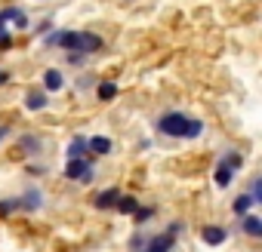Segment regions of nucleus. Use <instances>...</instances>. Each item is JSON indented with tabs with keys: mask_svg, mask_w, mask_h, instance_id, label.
I'll use <instances>...</instances> for the list:
<instances>
[{
	"mask_svg": "<svg viewBox=\"0 0 262 252\" xmlns=\"http://www.w3.org/2000/svg\"><path fill=\"white\" fill-rule=\"evenodd\" d=\"M86 151H93V154H111V142H108V139H102V136L86 139Z\"/></svg>",
	"mask_w": 262,
	"mask_h": 252,
	"instance_id": "obj_9",
	"label": "nucleus"
},
{
	"mask_svg": "<svg viewBox=\"0 0 262 252\" xmlns=\"http://www.w3.org/2000/svg\"><path fill=\"white\" fill-rule=\"evenodd\" d=\"M158 130L164 136H173V139H194V136H201L204 123L201 120H191V117H185L179 111H173V114H164L158 120Z\"/></svg>",
	"mask_w": 262,
	"mask_h": 252,
	"instance_id": "obj_1",
	"label": "nucleus"
},
{
	"mask_svg": "<svg viewBox=\"0 0 262 252\" xmlns=\"http://www.w3.org/2000/svg\"><path fill=\"white\" fill-rule=\"evenodd\" d=\"M25 108H28V111H40V108H47V92L31 89V92L25 95Z\"/></svg>",
	"mask_w": 262,
	"mask_h": 252,
	"instance_id": "obj_7",
	"label": "nucleus"
},
{
	"mask_svg": "<svg viewBox=\"0 0 262 252\" xmlns=\"http://www.w3.org/2000/svg\"><path fill=\"white\" fill-rule=\"evenodd\" d=\"M22 145H25L28 151H37V148H40V142H37V139H31V136H25V139H22Z\"/></svg>",
	"mask_w": 262,
	"mask_h": 252,
	"instance_id": "obj_19",
	"label": "nucleus"
},
{
	"mask_svg": "<svg viewBox=\"0 0 262 252\" xmlns=\"http://www.w3.org/2000/svg\"><path fill=\"white\" fill-rule=\"evenodd\" d=\"M117 200H120V191L117 188H108V191H102L96 197V209H111V206H117Z\"/></svg>",
	"mask_w": 262,
	"mask_h": 252,
	"instance_id": "obj_4",
	"label": "nucleus"
},
{
	"mask_svg": "<svg viewBox=\"0 0 262 252\" xmlns=\"http://www.w3.org/2000/svg\"><path fill=\"white\" fill-rule=\"evenodd\" d=\"M176 231H179V224H173L167 234H158V237H151L139 252H170L173 249V243H176Z\"/></svg>",
	"mask_w": 262,
	"mask_h": 252,
	"instance_id": "obj_2",
	"label": "nucleus"
},
{
	"mask_svg": "<svg viewBox=\"0 0 262 252\" xmlns=\"http://www.w3.org/2000/svg\"><path fill=\"white\" fill-rule=\"evenodd\" d=\"M62 83H65V80H62V71H56V68H50V71L43 74V86H47L50 92H56V89H62Z\"/></svg>",
	"mask_w": 262,
	"mask_h": 252,
	"instance_id": "obj_8",
	"label": "nucleus"
},
{
	"mask_svg": "<svg viewBox=\"0 0 262 252\" xmlns=\"http://www.w3.org/2000/svg\"><path fill=\"white\" fill-rule=\"evenodd\" d=\"M133 215H136V221H145V218L155 215V209H142V212H133Z\"/></svg>",
	"mask_w": 262,
	"mask_h": 252,
	"instance_id": "obj_22",
	"label": "nucleus"
},
{
	"mask_svg": "<svg viewBox=\"0 0 262 252\" xmlns=\"http://www.w3.org/2000/svg\"><path fill=\"white\" fill-rule=\"evenodd\" d=\"M225 237H228V234H225L222 228H213V224L201 231V240H204L207 246H219V243H225Z\"/></svg>",
	"mask_w": 262,
	"mask_h": 252,
	"instance_id": "obj_5",
	"label": "nucleus"
},
{
	"mask_svg": "<svg viewBox=\"0 0 262 252\" xmlns=\"http://www.w3.org/2000/svg\"><path fill=\"white\" fill-rule=\"evenodd\" d=\"M7 136H10V126H0V142H4Z\"/></svg>",
	"mask_w": 262,
	"mask_h": 252,
	"instance_id": "obj_23",
	"label": "nucleus"
},
{
	"mask_svg": "<svg viewBox=\"0 0 262 252\" xmlns=\"http://www.w3.org/2000/svg\"><path fill=\"white\" fill-rule=\"evenodd\" d=\"M244 231H247L250 237H259V234H262V221H259L256 215H244Z\"/></svg>",
	"mask_w": 262,
	"mask_h": 252,
	"instance_id": "obj_14",
	"label": "nucleus"
},
{
	"mask_svg": "<svg viewBox=\"0 0 262 252\" xmlns=\"http://www.w3.org/2000/svg\"><path fill=\"white\" fill-rule=\"evenodd\" d=\"M250 197H253V200H259V197H262V182H259V179L253 182V194H250Z\"/></svg>",
	"mask_w": 262,
	"mask_h": 252,
	"instance_id": "obj_21",
	"label": "nucleus"
},
{
	"mask_svg": "<svg viewBox=\"0 0 262 252\" xmlns=\"http://www.w3.org/2000/svg\"><path fill=\"white\" fill-rule=\"evenodd\" d=\"M83 172H90V160L86 157H71V163L65 166L68 179H83Z\"/></svg>",
	"mask_w": 262,
	"mask_h": 252,
	"instance_id": "obj_3",
	"label": "nucleus"
},
{
	"mask_svg": "<svg viewBox=\"0 0 262 252\" xmlns=\"http://www.w3.org/2000/svg\"><path fill=\"white\" fill-rule=\"evenodd\" d=\"M114 95H117V86H114V83H108V80L99 83V98H102V102H108V98H114Z\"/></svg>",
	"mask_w": 262,
	"mask_h": 252,
	"instance_id": "obj_17",
	"label": "nucleus"
},
{
	"mask_svg": "<svg viewBox=\"0 0 262 252\" xmlns=\"http://www.w3.org/2000/svg\"><path fill=\"white\" fill-rule=\"evenodd\" d=\"M0 46H10V31L4 28V22H0Z\"/></svg>",
	"mask_w": 262,
	"mask_h": 252,
	"instance_id": "obj_20",
	"label": "nucleus"
},
{
	"mask_svg": "<svg viewBox=\"0 0 262 252\" xmlns=\"http://www.w3.org/2000/svg\"><path fill=\"white\" fill-rule=\"evenodd\" d=\"M40 203H43L40 191H28V194H25V200H19V206H25V209H37Z\"/></svg>",
	"mask_w": 262,
	"mask_h": 252,
	"instance_id": "obj_15",
	"label": "nucleus"
},
{
	"mask_svg": "<svg viewBox=\"0 0 262 252\" xmlns=\"http://www.w3.org/2000/svg\"><path fill=\"white\" fill-rule=\"evenodd\" d=\"M219 166H225V169H231V172H237L241 166H244V157L237 154V151H228L222 160H219Z\"/></svg>",
	"mask_w": 262,
	"mask_h": 252,
	"instance_id": "obj_10",
	"label": "nucleus"
},
{
	"mask_svg": "<svg viewBox=\"0 0 262 252\" xmlns=\"http://www.w3.org/2000/svg\"><path fill=\"white\" fill-rule=\"evenodd\" d=\"M7 80H10V74H7V71H0V83H7Z\"/></svg>",
	"mask_w": 262,
	"mask_h": 252,
	"instance_id": "obj_24",
	"label": "nucleus"
},
{
	"mask_svg": "<svg viewBox=\"0 0 262 252\" xmlns=\"http://www.w3.org/2000/svg\"><path fill=\"white\" fill-rule=\"evenodd\" d=\"M253 203H256V200H253V197H250V194H244V197H237V200H234V203H231V209H234V215H247V212H250V206H253Z\"/></svg>",
	"mask_w": 262,
	"mask_h": 252,
	"instance_id": "obj_12",
	"label": "nucleus"
},
{
	"mask_svg": "<svg viewBox=\"0 0 262 252\" xmlns=\"http://www.w3.org/2000/svg\"><path fill=\"white\" fill-rule=\"evenodd\" d=\"M0 22H16L19 28H25V25H28V16H25L19 7H7L4 13H0Z\"/></svg>",
	"mask_w": 262,
	"mask_h": 252,
	"instance_id": "obj_6",
	"label": "nucleus"
},
{
	"mask_svg": "<svg viewBox=\"0 0 262 252\" xmlns=\"http://www.w3.org/2000/svg\"><path fill=\"white\" fill-rule=\"evenodd\" d=\"M231 175H234L231 169H225V166H216V185H219V188H228V185H231Z\"/></svg>",
	"mask_w": 262,
	"mask_h": 252,
	"instance_id": "obj_16",
	"label": "nucleus"
},
{
	"mask_svg": "<svg viewBox=\"0 0 262 252\" xmlns=\"http://www.w3.org/2000/svg\"><path fill=\"white\" fill-rule=\"evenodd\" d=\"M99 46H102V40H99L96 34H83V31H80V56H83V53H93V49H99Z\"/></svg>",
	"mask_w": 262,
	"mask_h": 252,
	"instance_id": "obj_11",
	"label": "nucleus"
},
{
	"mask_svg": "<svg viewBox=\"0 0 262 252\" xmlns=\"http://www.w3.org/2000/svg\"><path fill=\"white\" fill-rule=\"evenodd\" d=\"M83 151H86V139H74V142H71V151H68V154H71V157H80Z\"/></svg>",
	"mask_w": 262,
	"mask_h": 252,
	"instance_id": "obj_18",
	"label": "nucleus"
},
{
	"mask_svg": "<svg viewBox=\"0 0 262 252\" xmlns=\"http://www.w3.org/2000/svg\"><path fill=\"white\" fill-rule=\"evenodd\" d=\"M117 209L123 215H133V212H139V203H136V197H120L117 200Z\"/></svg>",
	"mask_w": 262,
	"mask_h": 252,
	"instance_id": "obj_13",
	"label": "nucleus"
}]
</instances>
